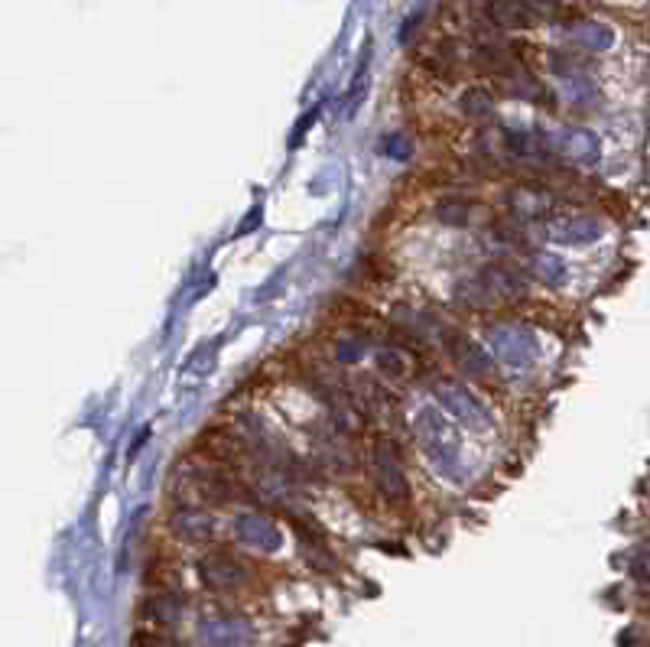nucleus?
Wrapping results in <instances>:
<instances>
[{"instance_id":"obj_17","label":"nucleus","mask_w":650,"mask_h":647,"mask_svg":"<svg viewBox=\"0 0 650 647\" xmlns=\"http://www.w3.org/2000/svg\"><path fill=\"white\" fill-rule=\"evenodd\" d=\"M494 4H514V7H537L543 0H494Z\"/></svg>"},{"instance_id":"obj_3","label":"nucleus","mask_w":650,"mask_h":647,"mask_svg":"<svg viewBox=\"0 0 650 647\" xmlns=\"http://www.w3.org/2000/svg\"><path fill=\"white\" fill-rule=\"evenodd\" d=\"M199 579L212 592H234L251 582V569L231 553H208L199 560Z\"/></svg>"},{"instance_id":"obj_14","label":"nucleus","mask_w":650,"mask_h":647,"mask_svg":"<svg viewBox=\"0 0 650 647\" xmlns=\"http://www.w3.org/2000/svg\"><path fill=\"white\" fill-rule=\"evenodd\" d=\"M462 111L468 114V118H485V114L491 111V95L481 92V88H472V92L462 95Z\"/></svg>"},{"instance_id":"obj_8","label":"nucleus","mask_w":650,"mask_h":647,"mask_svg":"<svg viewBox=\"0 0 650 647\" xmlns=\"http://www.w3.org/2000/svg\"><path fill=\"white\" fill-rule=\"evenodd\" d=\"M234 530H238V540L247 543V547H257V550H264V553H273L280 547V530L273 521H267V517H260V514H241L238 521H234Z\"/></svg>"},{"instance_id":"obj_12","label":"nucleus","mask_w":650,"mask_h":647,"mask_svg":"<svg viewBox=\"0 0 650 647\" xmlns=\"http://www.w3.org/2000/svg\"><path fill=\"white\" fill-rule=\"evenodd\" d=\"M563 153H566V157L576 160V163H592V160L598 157V144H595L592 134L572 131V137L563 140Z\"/></svg>"},{"instance_id":"obj_1","label":"nucleus","mask_w":650,"mask_h":647,"mask_svg":"<svg viewBox=\"0 0 650 647\" xmlns=\"http://www.w3.org/2000/svg\"><path fill=\"white\" fill-rule=\"evenodd\" d=\"M527 296V277L511 264H488L475 280L462 283V300L468 306H498V303H514Z\"/></svg>"},{"instance_id":"obj_6","label":"nucleus","mask_w":650,"mask_h":647,"mask_svg":"<svg viewBox=\"0 0 650 647\" xmlns=\"http://www.w3.org/2000/svg\"><path fill=\"white\" fill-rule=\"evenodd\" d=\"M446 352L465 374H472V378H491V371H494L491 355L478 342L468 339V335L446 332Z\"/></svg>"},{"instance_id":"obj_7","label":"nucleus","mask_w":650,"mask_h":647,"mask_svg":"<svg viewBox=\"0 0 650 647\" xmlns=\"http://www.w3.org/2000/svg\"><path fill=\"white\" fill-rule=\"evenodd\" d=\"M254 638L251 625L244 618H212L202 625V644L205 647H247Z\"/></svg>"},{"instance_id":"obj_15","label":"nucleus","mask_w":650,"mask_h":647,"mask_svg":"<svg viewBox=\"0 0 650 647\" xmlns=\"http://www.w3.org/2000/svg\"><path fill=\"white\" fill-rule=\"evenodd\" d=\"M631 573L641 579V582H650V547L641 550L634 556V563H631Z\"/></svg>"},{"instance_id":"obj_2","label":"nucleus","mask_w":650,"mask_h":647,"mask_svg":"<svg viewBox=\"0 0 650 647\" xmlns=\"http://www.w3.org/2000/svg\"><path fill=\"white\" fill-rule=\"evenodd\" d=\"M368 469H371L377 491H381L387 501L407 504L410 485H407V475H403V465H400V456H397L394 446L384 443V439H381V443H374L371 456H368Z\"/></svg>"},{"instance_id":"obj_5","label":"nucleus","mask_w":650,"mask_h":647,"mask_svg":"<svg viewBox=\"0 0 650 647\" xmlns=\"http://www.w3.org/2000/svg\"><path fill=\"white\" fill-rule=\"evenodd\" d=\"M540 231L550 241H559V244H585V241H595L602 225L595 222L589 215H569V212H553L546 222L540 225Z\"/></svg>"},{"instance_id":"obj_10","label":"nucleus","mask_w":650,"mask_h":647,"mask_svg":"<svg viewBox=\"0 0 650 647\" xmlns=\"http://www.w3.org/2000/svg\"><path fill=\"white\" fill-rule=\"evenodd\" d=\"M439 397H442V404H446L455 417H462V420H472V423H485V407L478 404V400L468 394V391H462L459 384H442L439 387Z\"/></svg>"},{"instance_id":"obj_9","label":"nucleus","mask_w":650,"mask_h":647,"mask_svg":"<svg viewBox=\"0 0 650 647\" xmlns=\"http://www.w3.org/2000/svg\"><path fill=\"white\" fill-rule=\"evenodd\" d=\"M173 530L182 540L202 543L205 537H212V517L202 508H179V514H173Z\"/></svg>"},{"instance_id":"obj_4","label":"nucleus","mask_w":650,"mask_h":647,"mask_svg":"<svg viewBox=\"0 0 650 647\" xmlns=\"http://www.w3.org/2000/svg\"><path fill=\"white\" fill-rule=\"evenodd\" d=\"M488 342L504 365H511V368H527L530 361L537 358V342H533V335L520 326H494L488 332Z\"/></svg>"},{"instance_id":"obj_11","label":"nucleus","mask_w":650,"mask_h":647,"mask_svg":"<svg viewBox=\"0 0 650 647\" xmlns=\"http://www.w3.org/2000/svg\"><path fill=\"white\" fill-rule=\"evenodd\" d=\"M143 615L156 621V625H173V621H179V615H182V595L173 589L156 592L153 599H147V605H143Z\"/></svg>"},{"instance_id":"obj_16","label":"nucleus","mask_w":650,"mask_h":647,"mask_svg":"<svg viewBox=\"0 0 650 647\" xmlns=\"http://www.w3.org/2000/svg\"><path fill=\"white\" fill-rule=\"evenodd\" d=\"M134 647H176V644L166 641V638H160V634H137Z\"/></svg>"},{"instance_id":"obj_13","label":"nucleus","mask_w":650,"mask_h":647,"mask_svg":"<svg viewBox=\"0 0 650 647\" xmlns=\"http://www.w3.org/2000/svg\"><path fill=\"white\" fill-rule=\"evenodd\" d=\"M377 368H381L384 378L390 381H403L410 374V355L400 352V348H387V352L377 355Z\"/></svg>"}]
</instances>
